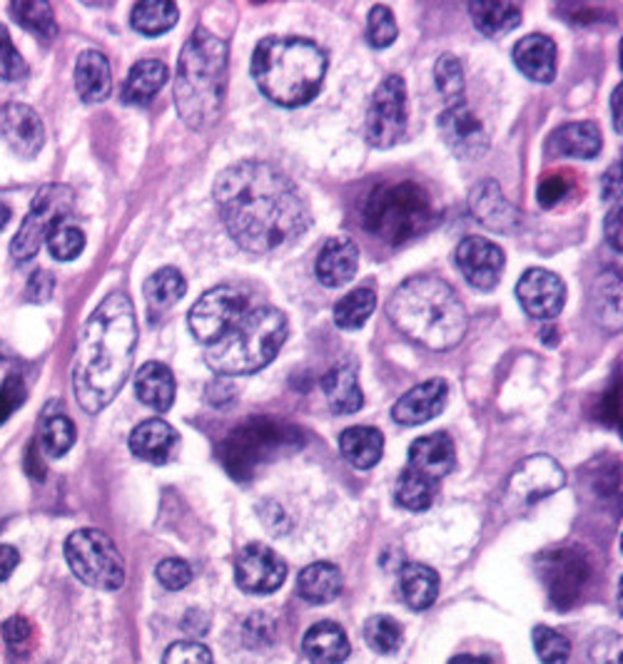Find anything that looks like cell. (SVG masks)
<instances>
[{
	"instance_id": "12",
	"label": "cell",
	"mask_w": 623,
	"mask_h": 664,
	"mask_svg": "<svg viewBox=\"0 0 623 664\" xmlns=\"http://www.w3.org/2000/svg\"><path fill=\"white\" fill-rule=\"evenodd\" d=\"M406 130V85L400 75H390L374 90L367 113V140L379 150L392 148Z\"/></svg>"
},
{
	"instance_id": "31",
	"label": "cell",
	"mask_w": 623,
	"mask_h": 664,
	"mask_svg": "<svg viewBox=\"0 0 623 664\" xmlns=\"http://www.w3.org/2000/svg\"><path fill=\"white\" fill-rule=\"evenodd\" d=\"M168 83V66L162 60L155 58H146L140 62H135L130 68L128 78H125L123 90H120V100L125 105H135V107H146L152 103L162 85Z\"/></svg>"
},
{
	"instance_id": "17",
	"label": "cell",
	"mask_w": 623,
	"mask_h": 664,
	"mask_svg": "<svg viewBox=\"0 0 623 664\" xmlns=\"http://www.w3.org/2000/svg\"><path fill=\"white\" fill-rule=\"evenodd\" d=\"M517 299L531 318L539 322H554L562 314L566 302V287L554 271L549 269H529L523 271L517 284Z\"/></svg>"
},
{
	"instance_id": "37",
	"label": "cell",
	"mask_w": 623,
	"mask_h": 664,
	"mask_svg": "<svg viewBox=\"0 0 623 664\" xmlns=\"http://www.w3.org/2000/svg\"><path fill=\"white\" fill-rule=\"evenodd\" d=\"M374 306H377V291L372 287H359L334 304V324L345 331L362 329L367 318L372 316Z\"/></svg>"
},
{
	"instance_id": "42",
	"label": "cell",
	"mask_w": 623,
	"mask_h": 664,
	"mask_svg": "<svg viewBox=\"0 0 623 664\" xmlns=\"http://www.w3.org/2000/svg\"><path fill=\"white\" fill-rule=\"evenodd\" d=\"M402 625L390 615H374L365 625V640L379 654H394L402 648Z\"/></svg>"
},
{
	"instance_id": "30",
	"label": "cell",
	"mask_w": 623,
	"mask_h": 664,
	"mask_svg": "<svg viewBox=\"0 0 623 664\" xmlns=\"http://www.w3.org/2000/svg\"><path fill=\"white\" fill-rule=\"evenodd\" d=\"M76 90L83 103H103L111 97L113 72L101 50L80 53L76 62Z\"/></svg>"
},
{
	"instance_id": "34",
	"label": "cell",
	"mask_w": 623,
	"mask_h": 664,
	"mask_svg": "<svg viewBox=\"0 0 623 664\" xmlns=\"http://www.w3.org/2000/svg\"><path fill=\"white\" fill-rule=\"evenodd\" d=\"M400 590L412 609H429L439 595V575L422 562H406L400 572Z\"/></svg>"
},
{
	"instance_id": "55",
	"label": "cell",
	"mask_w": 623,
	"mask_h": 664,
	"mask_svg": "<svg viewBox=\"0 0 623 664\" xmlns=\"http://www.w3.org/2000/svg\"><path fill=\"white\" fill-rule=\"evenodd\" d=\"M18 560H21V555H18L13 545H0V582L13 575Z\"/></svg>"
},
{
	"instance_id": "6",
	"label": "cell",
	"mask_w": 623,
	"mask_h": 664,
	"mask_svg": "<svg viewBox=\"0 0 623 664\" xmlns=\"http://www.w3.org/2000/svg\"><path fill=\"white\" fill-rule=\"evenodd\" d=\"M287 334H290V324L279 308H247L220 341L205 347V361L215 374L222 376L255 374L273 363Z\"/></svg>"
},
{
	"instance_id": "28",
	"label": "cell",
	"mask_w": 623,
	"mask_h": 664,
	"mask_svg": "<svg viewBox=\"0 0 623 664\" xmlns=\"http://www.w3.org/2000/svg\"><path fill=\"white\" fill-rule=\"evenodd\" d=\"M601 130L596 123H568L551 135L549 152L554 158H574V160H593L601 152Z\"/></svg>"
},
{
	"instance_id": "3",
	"label": "cell",
	"mask_w": 623,
	"mask_h": 664,
	"mask_svg": "<svg viewBox=\"0 0 623 664\" xmlns=\"http://www.w3.org/2000/svg\"><path fill=\"white\" fill-rule=\"evenodd\" d=\"M392 324L431 351L454 349L466 334V312L457 291L437 277H414L387 304Z\"/></svg>"
},
{
	"instance_id": "51",
	"label": "cell",
	"mask_w": 623,
	"mask_h": 664,
	"mask_svg": "<svg viewBox=\"0 0 623 664\" xmlns=\"http://www.w3.org/2000/svg\"><path fill=\"white\" fill-rule=\"evenodd\" d=\"M568 193H572V179L562 175V172L558 175H546L539 185V205L544 209L556 207L562 199L568 197Z\"/></svg>"
},
{
	"instance_id": "43",
	"label": "cell",
	"mask_w": 623,
	"mask_h": 664,
	"mask_svg": "<svg viewBox=\"0 0 623 664\" xmlns=\"http://www.w3.org/2000/svg\"><path fill=\"white\" fill-rule=\"evenodd\" d=\"M435 83L439 95L447 100L449 105L464 103V68L457 56L445 53L435 66Z\"/></svg>"
},
{
	"instance_id": "36",
	"label": "cell",
	"mask_w": 623,
	"mask_h": 664,
	"mask_svg": "<svg viewBox=\"0 0 623 664\" xmlns=\"http://www.w3.org/2000/svg\"><path fill=\"white\" fill-rule=\"evenodd\" d=\"M142 291H146L150 314H160V312H168L170 306H175L180 299L185 296L187 281L183 275H180V269L165 267V269L155 271V275L146 281Z\"/></svg>"
},
{
	"instance_id": "40",
	"label": "cell",
	"mask_w": 623,
	"mask_h": 664,
	"mask_svg": "<svg viewBox=\"0 0 623 664\" xmlns=\"http://www.w3.org/2000/svg\"><path fill=\"white\" fill-rule=\"evenodd\" d=\"M435 486L437 484H431L429 478L419 476L417 470L404 468L400 473V478H396L394 498H396V503L406 508V511L422 513V511H427L431 503H435Z\"/></svg>"
},
{
	"instance_id": "27",
	"label": "cell",
	"mask_w": 623,
	"mask_h": 664,
	"mask_svg": "<svg viewBox=\"0 0 623 664\" xmlns=\"http://www.w3.org/2000/svg\"><path fill=\"white\" fill-rule=\"evenodd\" d=\"M322 391L327 396L330 408L337 416H351L357 413L365 404L362 388L357 381V363L339 361L337 366L330 369L322 376Z\"/></svg>"
},
{
	"instance_id": "10",
	"label": "cell",
	"mask_w": 623,
	"mask_h": 664,
	"mask_svg": "<svg viewBox=\"0 0 623 664\" xmlns=\"http://www.w3.org/2000/svg\"><path fill=\"white\" fill-rule=\"evenodd\" d=\"M76 193L68 185H45L38 195H35L31 212L18 230L15 240L11 244V254L18 264H28L35 254L41 252L43 242L48 240L50 232L62 224L73 212Z\"/></svg>"
},
{
	"instance_id": "7",
	"label": "cell",
	"mask_w": 623,
	"mask_h": 664,
	"mask_svg": "<svg viewBox=\"0 0 623 664\" xmlns=\"http://www.w3.org/2000/svg\"><path fill=\"white\" fill-rule=\"evenodd\" d=\"M437 220L435 199L414 179L382 182L362 205V226L390 247H402L427 234Z\"/></svg>"
},
{
	"instance_id": "26",
	"label": "cell",
	"mask_w": 623,
	"mask_h": 664,
	"mask_svg": "<svg viewBox=\"0 0 623 664\" xmlns=\"http://www.w3.org/2000/svg\"><path fill=\"white\" fill-rule=\"evenodd\" d=\"M175 376L165 363L148 361L135 374V396L155 413H168L175 404Z\"/></svg>"
},
{
	"instance_id": "9",
	"label": "cell",
	"mask_w": 623,
	"mask_h": 664,
	"mask_svg": "<svg viewBox=\"0 0 623 664\" xmlns=\"http://www.w3.org/2000/svg\"><path fill=\"white\" fill-rule=\"evenodd\" d=\"M66 560L73 575L88 587L120 590L125 582V562L115 543L103 531L83 527L66 540Z\"/></svg>"
},
{
	"instance_id": "46",
	"label": "cell",
	"mask_w": 623,
	"mask_h": 664,
	"mask_svg": "<svg viewBox=\"0 0 623 664\" xmlns=\"http://www.w3.org/2000/svg\"><path fill=\"white\" fill-rule=\"evenodd\" d=\"M396 21L394 13L387 5H374L369 11V21H367V40L372 48H390V45L396 40Z\"/></svg>"
},
{
	"instance_id": "45",
	"label": "cell",
	"mask_w": 623,
	"mask_h": 664,
	"mask_svg": "<svg viewBox=\"0 0 623 664\" xmlns=\"http://www.w3.org/2000/svg\"><path fill=\"white\" fill-rule=\"evenodd\" d=\"M45 242H48V249L58 261H70V259H76V257H80V254H83L85 232L80 230L78 224L66 220L50 232V236Z\"/></svg>"
},
{
	"instance_id": "2",
	"label": "cell",
	"mask_w": 623,
	"mask_h": 664,
	"mask_svg": "<svg viewBox=\"0 0 623 664\" xmlns=\"http://www.w3.org/2000/svg\"><path fill=\"white\" fill-rule=\"evenodd\" d=\"M138 322L135 306L123 291L105 296L88 316L73 359V394L85 413H101L120 394L130 376Z\"/></svg>"
},
{
	"instance_id": "41",
	"label": "cell",
	"mask_w": 623,
	"mask_h": 664,
	"mask_svg": "<svg viewBox=\"0 0 623 664\" xmlns=\"http://www.w3.org/2000/svg\"><path fill=\"white\" fill-rule=\"evenodd\" d=\"M76 426L66 413L45 416L41 423V445L50 458H60L73 449Z\"/></svg>"
},
{
	"instance_id": "14",
	"label": "cell",
	"mask_w": 623,
	"mask_h": 664,
	"mask_svg": "<svg viewBox=\"0 0 623 664\" xmlns=\"http://www.w3.org/2000/svg\"><path fill=\"white\" fill-rule=\"evenodd\" d=\"M539 570L546 582L551 599L566 605L574 603L591 572L586 555L576 548H558L544 555L539 562Z\"/></svg>"
},
{
	"instance_id": "49",
	"label": "cell",
	"mask_w": 623,
	"mask_h": 664,
	"mask_svg": "<svg viewBox=\"0 0 623 664\" xmlns=\"http://www.w3.org/2000/svg\"><path fill=\"white\" fill-rule=\"evenodd\" d=\"M155 575H158L162 587L173 590V593H175V590H185L189 582H193V568H189L187 562L180 560V558H168V560L160 562Z\"/></svg>"
},
{
	"instance_id": "38",
	"label": "cell",
	"mask_w": 623,
	"mask_h": 664,
	"mask_svg": "<svg viewBox=\"0 0 623 664\" xmlns=\"http://www.w3.org/2000/svg\"><path fill=\"white\" fill-rule=\"evenodd\" d=\"M11 13L25 31L38 35L43 43H50L58 35L56 13L45 0H18V3H11Z\"/></svg>"
},
{
	"instance_id": "5",
	"label": "cell",
	"mask_w": 623,
	"mask_h": 664,
	"mask_svg": "<svg viewBox=\"0 0 623 664\" xmlns=\"http://www.w3.org/2000/svg\"><path fill=\"white\" fill-rule=\"evenodd\" d=\"M327 58L307 38H265L252 56V78L262 95L282 107H300L318 97Z\"/></svg>"
},
{
	"instance_id": "50",
	"label": "cell",
	"mask_w": 623,
	"mask_h": 664,
	"mask_svg": "<svg viewBox=\"0 0 623 664\" xmlns=\"http://www.w3.org/2000/svg\"><path fill=\"white\" fill-rule=\"evenodd\" d=\"M25 396H28V391H25V384L21 376H8L5 384L0 386V426H3L8 418H11L18 408L23 406Z\"/></svg>"
},
{
	"instance_id": "59",
	"label": "cell",
	"mask_w": 623,
	"mask_h": 664,
	"mask_svg": "<svg viewBox=\"0 0 623 664\" xmlns=\"http://www.w3.org/2000/svg\"><path fill=\"white\" fill-rule=\"evenodd\" d=\"M451 664H492L489 660H476V657H457Z\"/></svg>"
},
{
	"instance_id": "53",
	"label": "cell",
	"mask_w": 623,
	"mask_h": 664,
	"mask_svg": "<svg viewBox=\"0 0 623 664\" xmlns=\"http://www.w3.org/2000/svg\"><path fill=\"white\" fill-rule=\"evenodd\" d=\"M31 637H33V627L25 617H11V620L3 625V640L8 648L15 652L28 648Z\"/></svg>"
},
{
	"instance_id": "39",
	"label": "cell",
	"mask_w": 623,
	"mask_h": 664,
	"mask_svg": "<svg viewBox=\"0 0 623 664\" xmlns=\"http://www.w3.org/2000/svg\"><path fill=\"white\" fill-rule=\"evenodd\" d=\"M177 18V5L168 3V0H146V3L135 5L130 13L132 28L142 35H162L173 31Z\"/></svg>"
},
{
	"instance_id": "44",
	"label": "cell",
	"mask_w": 623,
	"mask_h": 664,
	"mask_svg": "<svg viewBox=\"0 0 623 664\" xmlns=\"http://www.w3.org/2000/svg\"><path fill=\"white\" fill-rule=\"evenodd\" d=\"M531 640H534V650L541 664H568V657H572V642H568L562 632L537 625Z\"/></svg>"
},
{
	"instance_id": "22",
	"label": "cell",
	"mask_w": 623,
	"mask_h": 664,
	"mask_svg": "<svg viewBox=\"0 0 623 664\" xmlns=\"http://www.w3.org/2000/svg\"><path fill=\"white\" fill-rule=\"evenodd\" d=\"M457 463V453H454V443L447 433H431V435H422V439L414 441L409 445V466L412 470H417L419 476L429 478L431 484H437L439 478L449 476L454 470Z\"/></svg>"
},
{
	"instance_id": "52",
	"label": "cell",
	"mask_w": 623,
	"mask_h": 664,
	"mask_svg": "<svg viewBox=\"0 0 623 664\" xmlns=\"http://www.w3.org/2000/svg\"><path fill=\"white\" fill-rule=\"evenodd\" d=\"M275 637V622L267 615H252L245 625V642L247 648H267Z\"/></svg>"
},
{
	"instance_id": "25",
	"label": "cell",
	"mask_w": 623,
	"mask_h": 664,
	"mask_svg": "<svg viewBox=\"0 0 623 664\" xmlns=\"http://www.w3.org/2000/svg\"><path fill=\"white\" fill-rule=\"evenodd\" d=\"M357 264H359L357 244L347 240V236H332V240H327V244L322 247L318 264H314V271H318L320 284L334 289L347 284L349 279H355Z\"/></svg>"
},
{
	"instance_id": "47",
	"label": "cell",
	"mask_w": 623,
	"mask_h": 664,
	"mask_svg": "<svg viewBox=\"0 0 623 664\" xmlns=\"http://www.w3.org/2000/svg\"><path fill=\"white\" fill-rule=\"evenodd\" d=\"M25 75H28V66H25L21 53L15 50L11 33L0 23V80H3V83H18V80H23Z\"/></svg>"
},
{
	"instance_id": "13",
	"label": "cell",
	"mask_w": 623,
	"mask_h": 664,
	"mask_svg": "<svg viewBox=\"0 0 623 664\" xmlns=\"http://www.w3.org/2000/svg\"><path fill=\"white\" fill-rule=\"evenodd\" d=\"M287 562L262 543H250L234 558V580L250 595H269L282 587Z\"/></svg>"
},
{
	"instance_id": "58",
	"label": "cell",
	"mask_w": 623,
	"mask_h": 664,
	"mask_svg": "<svg viewBox=\"0 0 623 664\" xmlns=\"http://www.w3.org/2000/svg\"><path fill=\"white\" fill-rule=\"evenodd\" d=\"M11 217H13V214H11V207H8V205H3V202H0V232H3V230H5V226H8V224H11Z\"/></svg>"
},
{
	"instance_id": "23",
	"label": "cell",
	"mask_w": 623,
	"mask_h": 664,
	"mask_svg": "<svg viewBox=\"0 0 623 664\" xmlns=\"http://www.w3.org/2000/svg\"><path fill=\"white\" fill-rule=\"evenodd\" d=\"M180 435L177 431L162 418H150L142 421L138 429L130 433V451L135 458L155 463V466H165L175 458Z\"/></svg>"
},
{
	"instance_id": "15",
	"label": "cell",
	"mask_w": 623,
	"mask_h": 664,
	"mask_svg": "<svg viewBox=\"0 0 623 664\" xmlns=\"http://www.w3.org/2000/svg\"><path fill=\"white\" fill-rule=\"evenodd\" d=\"M564 484H566V473L554 458L531 456L519 463V468L511 473L507 498L514 500V503L531 505L537 503V500L562 490Z\"/></svg>"
},
{
	"instance_id": "32",
	"label": "cell",
	"mask_w": 623,
	"mask_h": 664,
	"mask_svg": "<svg viewBox=\"0 0 623 664\" xmlns=\"http://www.w3.org/2000/svg\"><path fill=\"white\" fill-rule=\"evenodd\" d=\"M342 587H345L342 570L324 560L307 566L300 572V578H297V593H300V597L312 605L332 603V599L339 597Z\"/></svg>"
},
{
	"instance_id": "8",
	"label": "cell",
	"mask_w": 623,
	"mask_h": 664,
	"mask_svg": "<svg viewBox=\"0 0 623 664\" xmlns=\"http://www.w3.org/2000/svg\"><path fill=\"white\" fill-rule=\"evenodd\" d=\"M304 443L297 426L275 416H252L238 426L220 445V461L232 478L247 480L285 453Z\"/></svg>"
},
{
	"instance_id": "57",
	"label": "cell",
	"mask_w": 623,
	"mask_h": 664,
	"mask_svg": "<svg viewBox=\"0 0 623 664\" xmlns=\"http://www.w3.org/2000/svg\"><path fill=\"white\" fill-rule=\"evenodd\" d=\"M621 93H623V88L619 85L616 90H613V95H611V110H613V125H616V132L621 135Z\"/></svg>"
},
{
	"instance_id": "29",
	"label": "cell",
	"mask_w": 623,
	"mask_h": 664,
	"mask_svg": "<svg viewBox=\"0 0 623 664\" xmlns=\"http://www.w3.org/2000/svg\"><path fill=\"white\" fill-rule=\"evenodd\" d=\"M304 657L312 664H342L351 652L349 637L337 622H318L310 627L302 640Z\"/></svg>"
},
{
	"instance_id": "21",
	"label": "cell",
	"mask_w": 623,
	"mask_h": 664,
	"mask_svg": "<svg viewBox=\"0 0 623 664\" xmlns=\"http://www.w3.org/2000/svg\"><path fill=\"white\" fill-rule=\"evenodd\" d=\"M469 205H472L474 217L486 226V230L509 234L519 226V209L504 197L499 182L494 179L478 182V185L472 189V195H469Z\"/></svg>"
},
{
	"instance_id": "1",
	"label": "cell",
	"mask_w": 623,
	"mask_h": 664,
	"mask_svg": "<svg viewBox=\"0 0 623 664\" xmlns=\"http://www.w3.org/2000/svg\"><path fill=\"white\" fill-rule=\"evenodd\" d=\"M228 234L250 254H269L310 226V209L292 179L267 162L222 170L212 187Z\"/></svg>"
},
{
	"instance_id": "54",
	"label": "cell",
	"mask_w": 623,
	"mask_h": 664,
	"mask_svg": "<svg viewBox=\"0 0 623 664\" xmlns=\"http://www.w3.org/2000/svg\"><path fill=\"white\" fill-rule=\"evenodd\" d=\"M603 199H619L621 197V162H616L607 175H603Z\"/></svg>"
},
{
	"instance_id": "16",
	"label": "cell",
	"mask_w": 623,
	"mask_h": 664,
	"mask_svg": "<svg viewBox=\"0 0 623 664\" xmlns=\"http://www.w3.org/2000/svg\"><path fill=\"white\" fill-rule=\"evenodd\" d=\"M437 127L441 140L459 160H478L489 150V135H486L484 125L476 120V115L469 110L466 103L449 105L439 115Z\"/></svg>"
},
{
	"instance_id": "35",
	"label": "cell",
	"mask_w": 623,
	"mask_h": 664,
	"mask_svg": "<svg viewBox=\"0 0 623 664\" xmlns=\"http://www.w3.org/2000/svg\"><path fill=\"white\" fill-rule=\"evenodd\" d=\"M469 15L478 31L489 38L511 33L521 23V11L514 3H492V0H474L469 3Z\"/></svg>"
},
{
	"instance_id": "11",
	"label": "cell",
	"mask_w": 623,
	"mask_h": 664,
	"mask_svg": "<svg viewBox=\"0 0 623 664\" xmlns=\"http://www.w3.org/2000/svg\"><path fill=\"white\" fill-rule=\"evenodd\" d=\"M247 312V294L234 287H215L189 308V331L203 347H212Z\"/></svg>"
},
{
	"instance_id": "19",
	"label": "cell",
	"mask_w": 623,
	"mask_h": 664,
	"mask_svg": "<svg viewBox=\"0 0 623 664\" xmlns=\"http://www.w3.org/2000/svg\"><path fill=\"white\" fill-rule=\"evenodd\" d=\"M0 138L18 158L31 160L43 150L45 127L38 113L28 105H5L0 110Z\"/></svg>"
},
{
	"instance_id": "33",
	"label": "cell",
	"mask_w": 623,
	"mask_h": 664,
	"mask_svg": "<svg viewBox=\"0 0 623 664\" xmlns=\"http://www.w3.org/2000/svg\"><path fill=\"white\" fill-rule=\"evenodd\" d=\"M339 451L359 470L374 468L382 461L384 435L372 426H351L339 435Z\"/></svg>"
},
{
	"instance_id": "20",
	"label": "cell",
	"mask_w": 623,
	"mask_h": 664,
	"mask_svg": "<svg viewBox=\"0 0 623 664\" xmlns=\"http://www.w3.org/2000/svg\"><path fill=\"white\" fill-rule=\"evenodd\" d=\"M449 386L445 378H429L414 386L392 408V418L402 426H422L439 416L447 406Z\"/></svg>"
},
{
	"instance_id": "18",
	"label": "cell",
	"mask_w": 623,
	"mask_h": 664,
	"mask_svg": "<svg viewBox=\"0 0 623 664\" xmlns=\"http://www.w3.org/2000/svg\"><path fill=\"white\" fill-rule=\"evenodd\" d=\"M504 252L484 236H464L457 247V267L469 284L492 291L504 271Z\"/></svg>"
},
{
	"instance_id": "24",
	"label": "cell",
	"mask_w": 623,
	"mask_h": 664,
	"mask_svg": "<svg viewBox=\"0 0 623 664\" xmlns=\"http://www.w3.org/2000/svg\"><path fill=\"white\" fill-rule=\"evenodd\" d=\"M514 66L534 83H551L556 78V43L541 33L527 35L514 45Z\"/></svg>"
},
{
	"instance_id": "56",
	"label": "cell",
	"mask_w": 623,
	"mask_h": 664,
	"mask_svg": "<svg viewBox=\"0 0 623 664\" xmlns=\"http://www.w3.org/2000/svg\"><path fill=\"white\" fill-rule=\"evenodd\" d=\"M607 240L616 252H621V205L616 202L613 212L607 217Z\"/></svg>"
},
{
	"instance_id": "4",
	"label": "cell",
	"mask_w": 623,
	"mask_h": 664,
	"mask_svg": "<svg viewBox=\"0 0 623 664\" xmlns=\"http://www.w3.org/2000/svg\"><path fill=\"white\" fill-rule=\"evenodd\" d=\"M228 90V43L207 28L189 33L175 72V105L189 130L218 123Z\"/></svg>"
},
{
	"instance_id": "48",
	"label": "cell",
	"mask_w": 623,
	"mask_h": 664,
	"mask_svg": "<svg viewBox=\"0 0 623 664\" xmlns=\"http://www.w3.org/2000/svg\"><path fill=\"white\" fill-rule=\"evenodd\" d=\"M162 664H212V652L205 648L203 642L183 640L170 644Z\"/></svg>"
}]
</instances>
